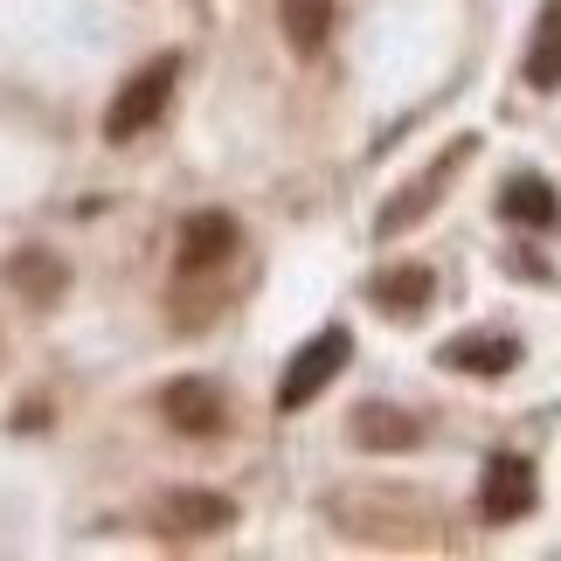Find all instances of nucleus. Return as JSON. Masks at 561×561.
Wrapping results in <instances>:
<instances>
[{"label": "nucleus", "instance_id": "obj_1", "mask_svg": "<svg viewBox=\"0 0 561 561\" xmlns=\"http://www.w3.org/2000/svg\"><path fill=\"white\" fill-rule=\"evenodd\" d=\"M174 83H181V62L174 56H153L139 77H125V91L112 98V112H104V139L125 146V139H139L146 125H153L167 112V98H174Z\"/></svg>", "mask_w": 561, "mask_h": 561}, {"label": "nucleus", "instance_id": "obj_2", "mask_svg": "<svg viewBox=\"0 0 561 561\" xmlns=\"http://www.w3.org/2000/svg\"><path fill=\"white\" fill-rule=\"evenodd\" d=\"M354 360V340H347V327H327V333H312L306 347L291 354V368H285V381H277V409H306L312 396H327L333 388V375Z\"/></svg>", "mask_w": 561, "mask_h": 561}, {"label": "nucleus", "instance_id": "obj_3", "mask_svg": "<svg viewBox=\"0 0 561 561\" xmlns=\"http://www.w3.org/2000/svg\"><path fill=\"white\" fill-rule=\"evenodd\" d=\"M534 500H541V485H534V465L527 458H513V450H500V458L485 465V479H479V513L492 527H513V520H527Z\"/></svg>", "mask_w": 561, "mask_h": 561}, {"label": "nucleus", "instance_id": "obj_4", "mask_svg": "<svg viewBox=\"0 0 561 561\" xmlns=\"http://www.w3.org/2000/svg\"><path fill=\"white\" fill-rule=\"evenodd\" d=\"M153 527L167 534V541H202V534L236 527V506L222 500V492H167V500L153 506Z\"/></svg>", "mask_w": 561, "mask_h": 561}, {"label": "nucleus", "instance_id": "obj_5", "mask_svg": "<svg viewBox=\"0 0 561 561\" xmlns=\"http://www.w3.org/2000/svg\"><path fill=\"white\" fill-rule=\"evenodd\" d=\"M437 360L458 375H513L520 368V340L513 333H458V340H444Z\"/></svg>", "mask_w": 561, "mask_h": 561}, {"label": "nucleus", "instance_id": "obj_6", "mask_svg": "<svg viewBox=\"0 0 561 561\" xmlns=\"http://www.w3.org/2000/svg\"><path fill=\"white\" fill-rule=\"evenodd\" d=\"M236 243H243V236H236V222H229L222 208L187 215V222H181V271H187V277H194V271H215L222 256H236Z\"/></svg>", "mask_w": 561, "mask_h": 561}, {"label": "nucleus", "instance_id": "obj_7", "mask_svg": "<svg viewBox=\"0 0 561 561\" xmlns=\"http://www.w3.org/2000/svg\"><path fill=\"white\" fill-rule=\"evenodd\" d=\"M160 409H167V423H174L181 437H215V430L229 423V409H222V396H215L208 381H174L160 396Z\"/></svg>", "mask_w": 561, "mask_h": 561}, {"label": "nucleus", "instance_id": "obj_8", "mask_svg": "<svg viewBox=\"0 0 561 561\" xmlns=\"http://www.w3.org/2000/svg\"><path fill=\"white\" fill-rule=\"evenodd\" d=\"M500 215L520 229H561V202H554V181L548 174H513L500 187Z\"/></svg>", "mask_w": 561, "mask_h": 561}, {"label": "nucleus", "instance_id": "obj_9", "mask_svg": "<svg viewBox=\"0 0 561 561\" xmlns=\"http://www.w3.org/2000/svg\"><path fill=\"white\" fill-rule=\"evenodd\" d=\"M354 444L360 450H416L423 444V423L402 416V409H388V402H368L354 416Z\"/></svg>", "mask_w": 561, "mask_h": 561}, {"label": "nucleus", "instance_id": "obj_10", "mask_svg": "<svg viewBox=\"0 0 561 561\" xmlns=\"http://www.w3.org/2000/svg\"><path fill=\"white\" fill-rule=\"evenodd\" d=\"M527 83L534 91H561V0H548L527 42Z\"/></svg>", "mask_w": 561, "mask_h": 561}, {"label": "nucleus", "instance_id": "obj_11", "mask_svg": "<svg viewBox=\"0 0 561 561\" xmlns=\"http://www.w3.org/2000/svg\"><path fill=\"white\" fill-rule=\"evenodd\" d=\"M277 21H285V42L298 56H319L333 35V0H277Z\"/></svg>", "mask_w": 561, "mask_h": 561}, {"label": "nucleus", "instance_id": "obj_12", "mask_svg": "<svg viewBox=\"0 0 561 561\" xmlns=\"http://www.w3.org/2000/svg\"><path fill=\"white\" fill-rule=\"evenodd\" d=\"M8 285L21 298H35V306H56V298H62V264L49 250H14L8 256Z\"/></svg>", "mask_w": 561, "mask_h": 561}, {"label": "nucleus", "instance_id": "obj_13", "mask_svg": "<svg viewBox=\"0 0 561 561\" xmlns=\"http://www.w3.org/2000/svg\"><path fill=\"white\" fill-rule=\"evenodd\" d=\"M430 291H437V277H430L423 264H402V271H381V277H375V306H388L396 319L423 312V306H430Z\"/></svg>", "mask_w": 561, "mask_h": 561}, {"label": "nucleus", "instance_id": "obj_14", "mask_svg": "<svg viewBox=\"0 0 561 561\" xmlns=\"http://www.w3.org/2000/svg\"><path fill=\"white\" fill-rule=\"evenodd\" d=\"M465 146H471V139H458V146H450V153H444V167H437V174H430V181H416V187H402V202H396V208L381 215V236H396L402 222H416V208H430V194H437V187H444V174H450V167L465 160Z\"/></svg>", "mask_w": 561, "mask_h": 561}]
</instances>
